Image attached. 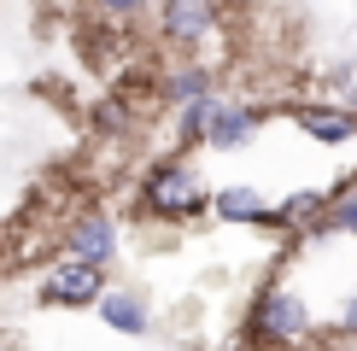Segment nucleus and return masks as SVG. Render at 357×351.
<instances>
[{"label": "nucleus", "instance_id": "obj_3", "mask_svg": "<svg viewBox=\"0 0 357 351\" xmlns=\"http://www.w3.org/2000/svg\"><path fill=\"white\" fill-rule=\"evenodd\" d=\"M305 328H310L305 304L293 299V292H281V287H270L258 304H252V334H258V340H270V345H293V340H305Z\"/></svg>", "mask_w": 357, "mask_h": 351}, {"label": "nucleus", "instance_id": "obj_13", "mask_svg": "<svg viewBox=\"0 0 357 351\" xmlns=\"http://www.w3.org/2000/svg\"><path fill=\"white\" fill-rule=\"evenodd\" d=\"M328 94H334V106L357 111V58H346V65L328 70Z\"/></svg>", "mask_w": 357, "mask_h": 351}, {"label": "nucleus", "instance_id": "obj_7", "mask_svg": "<svg viewBox=\"0 0 357 351\" xmlns=\"http://www.w3.org/2000/svg\"><path fill=\"white\" fill-rule=\"evenodd\" d=\"M328 217H334L328 194H293L275 205V223L287 234H328Z\"/></svg>", "mask_w": 357, "mask_h": 351}, {"label": "nucleus", "instance_id": "obj_16", "mask_svg": "<svg viewBox=\"0 0 357 351\" xmlns=\"http://www.w3.org/2000/svg\"><path fill=\"white\" fill-rule=\"evenodd\" d=\"M346 328H351V334H357V299H351V304H346Z\"/></svg>", "mask_w": 357, "mask_h": 351}, {"label": "nucleus", "instance_id": "obj_1", "mask_svg": "<svg viewBox=\"0 0 357 351\" xmlns=\"http://www.w3.org/2000/svg\"><path fill=\"white\" fill-rule=\"evenodd\" d=\"M141 205H146V217H193L205 205V182H199V170L182 164V158H170V164H158L153 176L141 182Z\"/></svg>", "mask_w": 357, "mask_h": 351}, {"label": "nucleus", "instance_id": "obj_2", "mask_svg": "<svg viewBox=\"0 0 357 351\" xmlns=\"http://www.w3.org/2000/svg\"><path fill=\"white\" fill-rule=\"evenodd\" d=\"M41 299L47 304H94V299H106V270L82 263V258H59L41 275Z\"/></svg>", "mask_w": 357, "mask_h": 351}, {"label": "nucleus", "instance_id": "obj_17", "mask_svg": "<svg viewBox=\"0 0 357 351\" xmlns=\"http://www.w3.org/2000/svg\"><path fill=\"white\" fill-rule=\"evenodd\" d=\"M222 351H252V345H246V340H234V345H222Z\"/></svg>", "mask_w": 357, "mask_h": 351}, {"label": "nucleus", "instance_id": "obj_4", "mask_svg": "<svg viewBox=\"0 0 357 351\" xmlns=\"http://www.w3.org/2000/svg\"><path fill=\"white\" fill-rule=\"evenodd\" d=\"M158 29H165L170 47H199V41L217 36V0H165Z\"/></svg>", "mask_w": 357, "mask_h": 351}, {"label": "nucleus", "instance_id": "obj_12", "mask_svg": "<svg viewBox=\"0 0 357 351\" xmlns=\"http://www.w3.org/2000/svg\"><path fill=\"white\" fill-rule=\"evenodd\" d=\"M211 117H217V100H193V106H182V141H205L211 135Z\"/></svg>", "mask_w": 357, "mask_h": 351}, {"label": "nucleus", "instance_id": "obj_9", "mask_svg": "<svg viewBox=\"0 0 357 351\" xmlns=\"http://www.w3.org/2000/svg\"><path fill=\"white\" fill-rule=\"evenodd\" d=\"M217 217H222V223H270V205H264V194H258V187H222V194H217Z\"/></svg>", "mask_w": 357, "mask_h": 351}, {"label": "nucleus", "instance_id": "obj_14", "mask_svg": "<svg viewBox=\"0 0 357 351\" xmlns=\"http://www.w3.org/2000/svg\"><path fill=\"white\" fill-rule=\"evenodd\" d=\"M328 228H334V234H357V187L334 199V217H328Z\"/></svg>", "mask_w": 357, "mask_h": 351}, {"label": "nucleus", "instance_id": "obj_15", "mask_svg": "<svg viewBox=\"0 0 357 351\" xmlns=\"http://www.w3.org/2000/svg\"><path fill=\"white\" fill-rule=\"evenodd\" d=\"M100 12H106V18H135V12L146 6V0H94Z\"/></svg>", "mask_w": 357, "mask_h": 351}, {"label": "nucleus", "instance_id": "obj_11", "mask_svg": "<svg viewBox=\"0 0 357 351\" xmlns=\"http://www.w3.org/2000/svg\"><path fill=\"white\" fill-rule=\"evenodd\" d=\"M165 100H176V106H193V100H211V70L205 65H182L165 77Z\"/></svg>", "mask_w": 357, "mask_h": 351}, {"label": "nucleus", "instance_id": "obj_8", "mask_svg": "<svg viewBox=\"0 0 357 351\" xmlns=\"http://www.w3.org/2000/svg\"><path fill=\"white\" fill-rule=\"evenodd\" d=\"M258 123H264V111H258V106H217L211 135H205V141L229 153V146H246L252 135H258Z\"/></svg>", "mask_w": 357, "mask_h": 351}, {"label": "nucleus", "instance_id": "obj_5", "mask_svg": "<svg viewBox=\"0 0 357 351\" xmlns=\"http://www.w3.org/2000/svg\"><path fill=\"white\" fill-rule=\"evenodd\" d=\"M65 252L70 258H82V263H100L106 270L112 263V252H117V228H112V217H77L70 223V240H65Z\"/></svg>", "mask_w": 357, "mask_h": 351}, {"label": "nucleus", "instance_id": "obj_10", "mask_svg": "<svg viewBox=\"0 0 357 351\" xmlns=\"http://www.w3.org/2000/svg\"><path fill=\"white\" fill-rule=\"evenodd\" d=\"M100 316H106L117 334H146V304L135 292H106V299H100Z\"/></svg>", "mask_w": 357, "mask_h": 351}, {"label": "nucleus", "instance_id": "obj_6", "mask_svg": "<svg viewBox=\"0 0 357 351\" xmlns=\"http://www.w3.org/2000/svg\"><path fill=\"white\" fill-rule=\"evenodd\" d=\"M287 117L305 129L310 141H322V146H340V141L357 135V111H346V106H293Z\"/></svg>", "mask_w": 357, "mask_h": 351}]
</instances>
